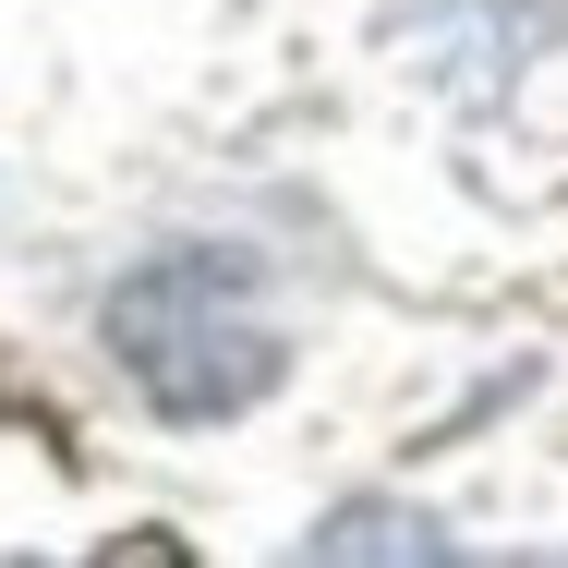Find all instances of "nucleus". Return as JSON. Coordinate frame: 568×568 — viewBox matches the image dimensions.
Instances as JSON below:
<instances>
[{
  "mask_svg": "<svg viewBox=\"0 0 568 568\" xmlns=\"http://www.w3.org/2000/svg\"><path fill=\"white\" fill-rule=\"evenodd\" d=\"M110 339H121V363L145 375L158 412H242V399L278 375V339H266L242 266H219V254L145 266V278L110 303Z\"/></svg>",
  "mask_w": 568,
  "mask_h": 568,
  "instance_id": "nucleus-1",
  "label": "nucleus"
}]
</instances>
